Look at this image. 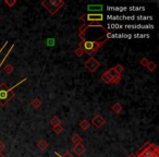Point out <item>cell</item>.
Returning <instances> with one entry per match:
<instances>
[{"mask_svg":"<svg viewBox=\"0 0 159 157\" xmlns=\"http://www.w3.org/2000/svg\"><path fill=\"white\" fill-rule=\"evenodd\" d=\"M139 63H141V66L146 67L147 66V63H148V59L147 58H142V59L139 60Z\"/></svg>","mask_w":159,"mask_h":157,"instance_id":"d4e9b609","label":"cell"},{"mask_svg":"<svg viewBox=\"0 0 159 157\" xmlns=\"http://www.w3.org/2000/svg\"><path fill=\"white\" fill-rule=\"evenodd\" d=\"M37 147H38V149L42 152H45L46 149H48V142L46 140H40L39 142L37 143Z\"/></svg>","mask_w":159,"mask_h":157,"instance_id":"30bf717a","label":"cell"},{"mask_svg":"<svg viewBox=\"0 0 159 157\" xmlns=\"http://www.w3.org/2000/svg\"><path fill=\"white\" fill-rule=\"evenodd\" d=\"M52 131H54L57 135H59V134H61V133H62L63 127L61 126V124H59V126H57V127H55V128H52Z\"/></svg>","mask_w":159,"mask_h":157,"instance_id":"ac0fdd59","label":"cell"},{"mask_svg":"<svg viewBox=\"0 0 159 157\" xmlns=\"http://www.w3.org/2000/svg\"><path fill=\"white\" fill-rule=\"evenodd\" d=\"M13 47H14V44H12V46H11V47H10V49H9L8 52H7L6 56L3 57V59H2V60H1V62H0V68H1V66H2V64H3V62H5V60L7 59V57H8V56H9V54H10V52H12V49H13Z\"/></svg>","mask_w":159,"mask_h":157,"instance_id":"44dd1931","label":"cell"},{"mask_svg":"<svg viewBox=\"0 0 159 157\" xmlns=\"http://www.w3.org/2000/svg\"><path fill=\"white\" fill-rule=\"evenodd\" d=\"M42 6L45 9H47V11L50 14H55L56 12L59 11V9L61 7L64 6V1H62V0H44V1H42Z\"/></svg>","mask_w":159,"mask_h":157,"instance_id":"277c9868","label":"cell"},{"mask_svg":"<svg viewBox=\"0 0 159 157\" xmlns=\"http://www.w3.org/2000/svg\"><path fill=\"white\" fill-rule=\"evenodd\" d=\"M55 154L57 155L58 157H74L73 155H72L71 153H70V152H65V153H64L63 155H60L59 153H55Z\"/></svg>","mask_w":159,"mask_h":157,"instance_id":"cb8c5ba5","label":"cell"},{"mask_svg":"<svg viewBox=\"0 0 159 157\" xmlns=\"http://www.w3.org/2000/svg\"><path fill=\"white\" fill-rule=\"evenodd\" d=\"M135 155L136 157H159V149L155 144L146 142L145 145L142 146Z\"/></svg>","mask_w":159,"mask_h":157,"instance_id":"3957f363","label":"cell"},{"mask_svg":"<svg viewBox=\"0 0 159 157\" xmlns=\"http://www.w3.org/2000/svg\"><path fill=\"white\" fill-rule=\"evenodd\" d=\"M82 141H83L82 137L79 134H74L73 137H71V142L73 143L74 145H76V144H82Z\"/></svg>","mask_w":159,"mask_h":157,"instance_id":"5bb4252c","label":"cell"},{"mask_svg":"<svg viewBox=\"0 0 159 157\" xmlns=\"http://www.w3.org/2000/svg\"><path fill=\"white\" fill-rule=\"evenodd\" d=\"M107 40H108V38L101 40V42H99V40H87L86 39V40H84V42H82L79 46L83 49L84 54L91 56V55H93L94 52H96L104 44L107 43Z\"/></svg>","mask_w":159,"mask_h":157,"instance_id":"7a4b0ae2","label":"cell"},{"mask_svg":"<svg viewBox=\"0 0 159 157\" xmlns=\"http://www.w3.org/2000/svg\"><path fill=\"white\" fill-rule=\"evenodd\" d=\"M24 82H26V77L25 79H23L21 82L17 83V84L13 85L12 87H9L6 83H1V84H0V106H1V107H5L12 98L14 97L15 94H14V92H13V89H14L15 87H17L19 85H21V84Z\"/></svg>","mask_w":159,"mask_h":157,"instance_id":"6da1fadb","label":"cell"},{"mask_svg":"<svg viewBox=\"0 0 159 157\" xmlns=\"http://www.w3.org/2000/svg\"><path fill=\"white\" fill-rule=\"evenodd\" d=\"M146 68H147L151 72H154L155 70H156L157 64H156L155 62H153V61H148V63H147V66H146Z\"/></svg>","mask_w":159,"mask_h":157,"instance_id":"e0dca14e","label":"cell"},{"mask_svg":"<svg viewBox=\"0 0 159 157\" xmlns=\"http://www.w3.org/2000/svg\"><path fill=\"white\" fill-rule=\"evenodd\" d=\"M0 157H6V156H5V155H3L2 153H0Z\"/></svg>","mask_w":159,"mask_h":157,"instance_id":"f1b7e54d","label":"cell"},{"mask_svg":"<svg viewBox=\"0 0 159 157\" xmlns=\"http://www.w3.org/2000/svg\"><path fill=\"white\" fill-rule=\"evenodd\" d=\"M5 149H6V145H5V143L2 142V141H0V153L2 151H5Z\"/></svg>","mask_w":159,"mask_h":157,"instance_id":"484cf974","label":"cell"},{"mask_svg":"<svg viewBox=\"0 0 159 157\" xmlns=\"http://www.w3.org/2000/svg\"><path fill=\"white\" fill-rule=\"evenodd\" d=\"M5 3H6L7 6L8 7H10V8H11V7H13L15 5V3H17V0H5Z\"/></svg>","mask_w":159,"mask_h":157,"instance_id":"603a6c76","label":"cell"},{"mask_svg":"<svg viewBox=\"0 0 159 157\" xmlns=\"http://www.w3.org/2000/svg\"><path fill=\"white\" fill-rule=\"evenodd\" d=\"M31 105L33 108L35 109H38L42 107V105H43V103H42V100L39 99V98H34V99L31 102Z\"/></svg>","mask_w":159,"mask_h":157,"instance_id":"7c38bea8","label":"cell"},{"mask_svg":"<svg viewBox=\"0 0 159 157\" xmlns=\"http://www.w3.org/2000/svg\"><path fill=\"white\" fill-rule=\"evenodd\" d=\"M45 43H46V46L52 47V46H55V44H56V39H55V38H47Z\"/></svg>","mask_w":159,"mask_h":157,"instance_id":"ffe728a7","label":"cell"},{"mask_svg":"<svg viewBox=\"0 0 159 157\" xmlns=\"http://www.w3.org/2000/svg\"><path fill=\"white\" fill-rule=\"evenodd\" d=\"M7 45H8V42H6V43L3 44V46H2V47H1V48H0V54H1V52H3V49L6 48V46H7Z\"/></svg>","mask_w":159,"mask_h":157,"instance_id":"4316f807","label":"cell"},{"mask_svg":"<svg viewBox=\"0 0 159 157\" xmlns=\"http://www.w3.org/2000/svg\"><path fill=\"white\" fill-rule=\"evenodd\" d=\"M73 152L77 155V156H82V155L86 152V147L83 145V144H76V145H74Z\"/></svg>","mask_w":159,"mask_h":157,"instance_id":"ba28073f","label":"cell"},{"mask_svg":"<svg viewBox=\"0 0 159 157\" xmlns=\"http://www.w3.org/2000/svg\"><path fill=\"white\" fill-rule=\"evenodd\" d=\"M81 20L83 22H101L104 20V15L102 13H85L81 17Z\"/></svg>","mask_w":159,"mask_h":157,"instance_id":"5b68a950","label":"cell"},{"mask_svg":"<svg viewBox=\"0 0 159 157\" xmlns=\"http://www.w3.org/2000/svg\"><path fill=\"white\" fill-rule=\"evenodd\" d=\"M74 54H75V56L76 57H79V58H81V57H83V55H84V52H83V49L81 48V47H77L75 50H74Z\"/></svg>","mask_w":159,"mask_h":157,"instance_id":"d6986e66","label":"cell"},{"mask_svg":"<svg viewBox=\"0 0 159 157\" xmlns=\"http://www.w3.org/2000/svg\"><path fill=\"white\" fill-rule=\"evenodd\" d=\"M89 127H91V122L86 119L82 120V122H80V128L82 129V130H87Z\"/></svg>","mask_w":159,"mask_h":157,"instance_id":"2e32d148","label":"cell"},{"mask_svg":"<svg viewBox=\"0 0 159 157\" xmlns=\"http://www.w3.org/2000/svg\"><path fill=\"white\" fill-rule=\"evenodd\" d=\"M129 157H136V155L134 154V153H132V154H130V155H129Z\"/></svg>","mask_w":159,"mask_h":157,"instance_id":"83f0119b","label":"cell"},{"mask_svg":"<svg viewBox=\"0 0 159 157\" xmlns=\"http://www.w3.org/2000/svg\"><path fill=\"white\" fill-rule=\"evenodd\" d=\"M87 10L91 11V13H93V11H95L96 13H101V11L104 10V7L101 5H88Z\"/></svg>","mask_w":159,"mask_h":157,"instance_id":"9c48e42d","label":"cell"},{"mask_svg":"<svg viewBox=\"0 0 159 157\" xmlns=\"http://www.w3.org/2000/svg\"><path fill=\"white\" fill-rule=\"evenodd\" d=\"M111 110L114 112V114H120L122 111V105L120 103H114V105L111 106Z\"/></svg>","mask_w":159,"mask_h":157,"instance_id":"8fae6325","label":"cell"},{"mask_svg":"<svg viewBox=\"0 0 159 157\" xmlns=\"http://www.w3.org/2000/svg\"><path fill=\"white\" fill-rule=\"evenodd\" d=\"M114 69L119 73V74H121V73L124 71V68H123V66H121V64H117V66L114 67Z\"/></svg>","mask_w":159,"mask_h":157,"instance_id":"7402d4cb","label":"cell"},{"mask_svg":"<svg viewBox=\"0 0 159 157\" xmlns=\"http://www.w3.org/2000/svg\"><path fill=\"white\" fill-rule=\"evenodd\" d=\"M3 71H5V73H6V74H12V72L14 71V67L12 66V64H10V63H8V64H6V66H5V68H3Z\"/></svg>","mask_w":159,"mask_h":157,"instance_id":"9a60e30c","label":"cell"},{"mask_svg":"<svg viewBox=\"0 0 159 157\" xmlns=\"http://www.w3.org/2000/svg\"><path fill=\"white\" fill-rule=\"evenodd\" d=\"M84 66H85V68L87 69L88 71L92 72V73H94V72L96 71L97 69L100 67V62L96 59V58L91 57L89 59L87 60V61H86L85 63H84Z\"/></svg>","mask_w":159,"mask_h":157,"instance_id":"8992f818","label":"cell"},{"mask_svg":"<svg viewBox=\"0 0 159 157\" xmlns=\"http://www.w3.org/2000/svg\"><path fill=\"white\" fill-rule=\"evenodd\" d=\"M92 123H93L97 129H99L106 123V120H105V118L102 117V116H100V115H96V116L93 118V120H92Z\"/></svg>","mask_w":159,"mask_h":157,"instance_id":"52a82bcc","label":"cell"},{"mask_svg":"<svg viewBox=\"0 0 159 157\" xmlns=\"http://www.w3.org/2000/svg\"><path fill=\"white\" fill-rule=\"evenodd\" d=\"M60 122H61V120H60L59 118L57 117V116H54V117H52L50 120H49V123H50V126L52 127V128L59 126Z\"/></svg>","mask_w":159,"mask_h":157,"instance_id":"4fadbf2b","label":"cell"}]
</instances>
